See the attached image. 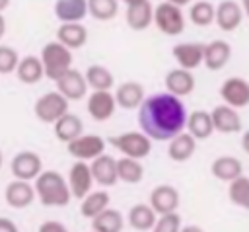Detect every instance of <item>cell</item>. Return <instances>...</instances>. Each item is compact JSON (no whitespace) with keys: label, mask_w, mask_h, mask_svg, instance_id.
Wrapping results in <instances>:
<instances>
[{"label":"cell","mask_w":249,"mask_h":232,"mask_svg":"<svg viewBox=\"0 0 249 232\" xmlns=\"http://www.w3.org/2000/svg\"><path fill=\"white\" fill-rule=\"evenodd\" d=\"M185 129L196 138V140H202V138H208L216 129H214V121H212V113L204 111V109H196L193 113L187 115V125Z\"/></svg>","instance_id":"4316f807"},{"label":"cell","mask_w":249,"mask_h":232,"mask_svg":"<svg viewBox=\"0 0 249 232\" xmlns=\"http://www.w3.org/2000/svg\"><path fill=\"white\" fill-rule=\"evenodd\" d=\"M154 23L163 35L175 37L185 29V16L179 6L165 0L154 8Z\"/></svg>","instance_id":"8992f818"},{"label":"cell","mask_w":249,"mask_h":232,"mask_svg":"<svg viewBox=\"0 0 249 232\" xmlns=\"http://www.w3.org/2000/svg\"><path fill=\"white\" fill-rule=\"evenodd\" d=\"M165 90L177 97H185V96H191L195 92V76H193V70L189 68H183V66H177L173 70H169L165 74Z\"/></svg>","instance_id":"2e32d148"},{"label":"cell","mask_w":249,"mask_h":232,"mask_svg":"<svg viewBox=\"0 0 249 232\" xmlns=\"http://www.w3.org/2000/svg\"><path fill=\"white\" fill-rule=\"evenodd\" d=\"M86 80H88V86L91 90H111L115 86V78H113V72L107 68V66H101V64H91L88 66L86 70Z\"/></svg>","instance_id":"836d02e7"},{"label":"cell","mask_w":249,"mask_h":232,"mask_svg":"<svg viewBox=\"0 0 249 232\" xmlns=\"http://www.w3.org/2000/svg\"><path fill=\"white\" fill-rule=\"evenodd\" d=\"M66 179H68L72 197L78 199V201L84 199V197L91 191V187H93V183H95L93 174H91V168H89V164L84 162V160H76V162L70 166Z\"/></svg>","instance_id":"9c48e42d"},{"label":"cell","mask_w":249,"mask_h":232,"mask_svg":"<svg viewBox=\"0 0 249 232\" xmlns=\"http://www.w3.org/2000/svg\"><path fill=\"white\" fill-rule=\"evenodd\" d=\"M210 172L216 179L220 181H233L235 177H239L243 174V164L239 158L235 156H218L212 166H210Z\"/></svg>","instance_id":"83f0119b"},{"label":"cell","mask_w":249,"mask_h":232,"mask_svg":"<svg viewBox=\"0 0 249 232\" xmlns=\"http://www.w3.org/2000/svg\"><path fill=\"white\" fill-rule=\"evenodd\" d=\"M66 152L76 158V160H84V162H91L93 158H97L99 154L105 152V138L99 135H88L82 133L78 138L66 142Z\"/></svg>","instance_id":"52a82bcc"},{"label":"cell","mask_w":249,"mask_h":232,"mask_svg":"<svg viewBox=\"0 0 249 232\" xmlns=\"http://www.w3.org/2000/svg\"><path fill=\"white\" fill-rule=\"evenodd\" d=\"M88 12L97 21H109L119 12V0H88Z\"/></svg>","instance_id":"8d00e7d4"},{"label":"cell","mask_w":249,"mask_h":232,"mask_svg":"<svg viewBox=\"0 0 249 232\" xmlns=\"http://www.w3.org/2000/svg\"><path fill=\"white\" fill-rule=\"evenodd\" d=\"M88 0H56L54 16L60 23L64 21H82L88 16Z\"/></svg>","instance_id":"f1b7e54d"},{"label":"cell","mask_w":249,"mask_h":232,"mask_svg":"<svg viewBox=\"0 0 249 232\" xmlns=\"http://www.w3.org/2000/svg\"><path fill=\"white\" fill-rule=\"evenodd\" d=\"M154 230L156 232H179L181 230V216H179V213L171 211V213L158 214Z\"/></svg>","instance_id":"f35d334b"},{"label":"cell","mask_w":249,"mask_h":232,"mask_svg":"<svg viewBox=\"0 0 249 232\" xmlns=\"http://www.w3.org/2000/svg\"><path fill=\"white\" fill-rule=\"evenodd\" d=\"M16 76L23 84H29V86L31 84H37L45 76V66H43L41 57L27 55V57L19 58V64L16 68Z\"/></svg>","instance_id":"f546056e"},{"label":"cell","mask_w":249,"mask_h":232,"mask_svg":"<svg viewBox=\"0 0 249 232\" xmlns=\"http://www.w3.org/2000/svg\"><path fill=\"white\" fill-rule=\"evenodd\" d=\"M241 148L249 154V131H245V133H243V136H241Z\"/></svg>","instance_id":"b9f144b4"},{"label":"cell","mask_w":249,"mask_h":232,"mask_svg":"<svg viewBox=\"0 0 249 232\" xmlns=\"http://www.w3.org/2000/svg\"><path fill=\"white\" fill-rule=\"evenodd\" d=\"M109 193L107 191H89L84 199H80V214L84 218H93L97 216L103 209L109 207Z\"/></svg>","instance_id":"1f68e13d"},{"label":"cell","mask_w":249,"mask_h":232,"mask_svg":"<svg viewBox=\"0 0 249 232\" xmlns=\"http://www.w3.org/2000/svg\"><path fill=\"white\" fill-rule=\"evenodd\" d=\"M167 2H171V4H175V6H179V8H183V6L191 4L193 0H167Z\"/></svg>","instance_id":"ee69618b"},{"label":"cell","mask_w":249,"mask_h":232,"mask_svg":"<svg viewBox=\"0 0 249 232\" xmlns=\"http://www.w3.org/2000/svg\"><path fill=\"white\" fill-rule=\"evenodd\" d=\"M10 2H12V0H0V12H4V10L10 6Z\"/></svg>","instance_id":"bcb514c9"},{"label":"cell","mask_w":249,"mask_h":232,"mask_svg":"<svg viewBox=\"0 0 249 232\" xmlns=\"http://www.w3.org/2000/svg\"><path fill=\"white\" fill-rule=\"evenodd\" d=\"M88 80L86 74H82L76 68H70L56 80V90L68 99V101H80L88 94Z\"/></svg>","instance_id":"7c38bea8"},{"label":"cell","mask_w":249,"mask_h":232,"mask_svg":"<svg viewBox=\"0 0 249 232\" xmlns=\"http://www.w3.org/2000/svg\"><path fill=\"white\" fill-rule=\"evenodd\" d=\"M4 33H6V18H4L2 12H0V39L4 37Z\"/></svg>","instance_id":"7bdbcfd3"},{"label":"cell","mask_w":249,"mask_h":232,"mask_svg":"<svg viewBox=\"0 0 249 232\" xmlns=\"http://www.w3.org/2000/svg\"><path fill=\"white\" fill-rule=\"evenodd\" d=\"M150 205L158 214L177 211V207H179V191L169 183L156 185L152 189V193H150Z\"/></svg>","instance_id":"ffe728a7"},{"label":"cell","mask_w":249,"mask_h":232,"mask_svg":"<svg viewBox=\"0 0 249 232\" xmlns=\"http://www.w3.org/2000/svg\"><path fill=\"white\" fill-rule=\"evenodd\" d=\"M109 142L123 154V156H130L136 160L146 158L152 152V138L144 133V131H128V133H121L109 138Z\"/></svg>","instance_id":"277c9868"},{"label":"cell","mask_w":249,"mask_h":232,"mask_svg":"<svg viewBox=\"0 0 249 232\" xmlns=\"http://www.w3.org/2000/svg\"><path fill=\"white\" fill-rule=\"evenodd\" d=\"M56 39L74 51L88 43V29L82 25V21H64L56 29Z\"/></svg>","instance_id":"cb8c5ba5"},{"label":"cell","mask_w":249,"mask_h":232,"mask_svg":"<svg viewBox=\"0 0 249 232\" xmlns=\"http://www.w3.org/2000/svg\"><path fill=\"white\" fill-rule=\"evenodd\" d=\"M35 185H31V181L27 179L14 177V181H10L4 189V201L12 209H25L35 201Z\"/></svg>","instance_id":"4fadbf2b"},{"label":"cell","mask_w":249,"mask_h":232,"mask_svg":"<svg viewBox=\"0 0 249 232\" xmlns=\"http://www.w3.org/2000/svg\"><path fill=\"white\" fill-rule=\"evenodd\" d=\"M0 232H18V226L12 218L8 216H0Z\"/></svg>","instance_id":"60d3db41"},{"label":"cell","mask_w":249,"mask_h":232,"mask_svg":"<svg viewBox=\"0 0 249 232\" xmlns=\"http://www.w3.org/2000/svg\"><path fill=\"white\" fill-rule=\"evenodd\" d=\"M173 58L179 66L195 70L200 64H204V43H196V41H185V43H177L173 45Z\"/></svg>","instance_id":"5bb4252c"},{"label":"cell","mask_w":249,"mask_h":232,"mask_svg":"<svg viewBox=\"0 0 249 232\" xmlns=\"http://www.w3.org/2000/svg\"><path fill=\"white\" fill-rule=\"evenodd\" d=\"M243 16L245 14H243V8H241L239 2H235V0H222L216 6V19H214V23L222 31L230 33V31H235L241 25Z\"/></svg>","instance_id":"9a60e30c"},{"label":"cell","mask_w":249,"mask_h":232,"mask_svg":"<svg viewBox=\"0 0 249 232\" xmlns=\"http://www.w3.org/2000/svg\"><path fill=\"white\" fill-rule=\"evenodd\" d=\"M19 64V55L10 45H0V74H12L16 72Z\"/></svg>","instance_id":"74e56055"},{"label":"cell","mask_w":249,"mask_h":232,"mask_svg":"<svg viewBox=\"0 0 249 232\" xmlns=\"http://www.w3.org/2000/svg\"><path fill=\"white\" fill-rule=\"evenodd\" d=\"M189 19L195 25H198V27H206V25L214 23V19H216V8L210 2H206V0L195 2L189 8Z\"/></svg>","instance_id":"d590c367"},{"label":"cell","mask_w":249,"mask_h":232,"mask_svg":"<svg viewBox=\"0 0 249 232\" xmlns=\"http://www.w3.org/2000/svg\"><path fill=\"white\" fill-rule=\"evenodd\" d=\"M10 170H12V175L18 177V179H35L41 172H43V160L37 152L33 150H19L12 162H10Z\"/></svg>","instance_id":"ba28073f"},{"label":"cell","mask_w":249,"mask_h":232,"mask_svg":"<svg viewBox=\"0 0 249 232\" xmlns=\"http://www.w3.org/2000/svg\"><path fill=\"white\" fill-rule=\"evenodd\" d=\"M2 164H4V156H2V150H0V168H2Z\"/></svg>","instance_id":"c3c4849f"},{"label":"cell","mask_w":249,"mask_h":232,"mask_svg":"<svg viewBox=\"0 0 249 232\" xmlns=\"http://www.w3.org/2000/svg\"><path fill=\"white\" fill-rule=\"evenodd\" d=\"M115 99H117V105L123 107V109H138L142 105V101L146 99V90L140 82H134V80H126L123 84L117 86V92H115Z\"/></svg>","instance_id":"d6986e66"},{"label":"cell","mask_w":249,"mask_h":232,"mask_svg":"<svg viewBox=\"0 0 249 232\" xmlns=\"http://www.w3.org/2000/svg\"><path fill=\"white\" fill-rule=\"evenodd\" d=\"M68 103L70 101L58 90L47 92L33 103V113H35L37 121H41L45 125H53L56 119H60L68 111Z\"/></svg>","instance_id":"5b68a950"},{"label":"cell","mask_w":249,"mask_h":232,"mask_svg":"<svg viewBox=\"0 0 249 232\" xmlns=\"http://www.w3.org/2000/svg\"><path fill=\"white\" fill-rule=\"evenodd\" d=\"M119 2H123V4H126V6H130V4H136V2H142V0H119Z\"/></svg>","instance_id":"7dc6e473"},{"label":"cell","mask_w":249,"mask_h":232,"mask_svg":"<svg viewBox=\"0 0 249 232\" xmlns=\"http://www.w3.org/2000/svg\"><path fill=\"white\" fill-rule=\"evenodd\" d=\"M39 232H66V226L60 220H45L39 226Z\"/></svg>","instance_id":"ab89813d"},{"label":"cell","mask_w":249,"mask_h":232,"mask_svg":"<svg viewBox=\"0 0 249 232\" xmlns=\"http://www.w3.org/2000/svg\"><path fill=\"white\" fill-rule=\"evenodd\" d=\"M117 109V99L115 94H111V90H91V94L88 96V113L93 121H107L113 117Z\"/></svg>","instance_id":"30bf717a"},{"label":"cell","mask_w":249,"mask_h":232,"mask_svg":"<svg viewBox=\"0 0 249 232\" xmlns=\"http://www.w3.org/2000/svg\"><path fill=\"white\" fill-rule=\"evenodd\" d=\"M212 121H214V129L222 135L241 133V115L237 113V107H231L228 103L216 105L212 109Z\"/></svg>","instance_id":"e0dca14e"},{"label":"cell","mask_w":249,"mask_h":232,"mask_svg":"<svg viewBox=\"0 0 249 232\" xmlns=\"http://www.w3.org/2000/svg\"><path fill=\"white\" fill-rule=\"evenodd\" d=\"M41 60L45 66V76L56 82L64 72L72 68L74 57H72V49H68L58 39H53L41 49Z\"/></svg>","instance_id":"3957f363"},{"label":"cell","mask_w":249,"mask_h":232,"mask_svg":"<svg viewBox=\"0 0 249 232\" xmlns=\"http://www.w3.org/2000/svg\"><path fill=\"white\" fill-rule=\"evenodd\" d=\"M126 25L132 31H144L146 27H150L154 23V6L150 4V0H142L136 4L126 6Z\"/></svg>","instance_id":"7402d4cb"},{"label":"cell","mask_w":249,"mask_h":232,"mask_svg":"<svg viewBox=\"0 0 249 232\" xmlns=\"http://www.w3.org/2000/svg\"><path fill=\"white\" fill-rule=\"evenodd\" d=\"M117 175L119 181L124 183H140L144 177V166L140 164V160L130 158V156H123L117 160Z\"/></svg>","instance_id":"d6a6232c"},{"label":"cell","mask_w":249,"mask_h":232,"mask_svg":"<svg viewBox=\"0 0 249 232\" xmlns=\"http://www.w3.org/2000/svg\"><path fill=\"white\" fill-rule=\"evenodd\" d=\"M158 220V213L152 209V205L146 203H136L134 207H130L128 211V226L138 230V232H146V230H154Z\"/></svg>","instance_id":"484cf974"},{"label":"cell","mask_w":249,"mask_h":232,"mask_svg":"<svg viewBox=\"0 0 249 232\" xmlns=\"http://www.w3.org/2000/svg\"><path fill=\"white\" fill-rule=\"evenodd\" d=\"M167 142V156L173 162H187L196 150V138L189 131H181Z\"/></svg>","instance_id":"603a6c76"},{"label":"cell","mask_w":249,"mask_h":232,"mask_svg":"<svg viewBox=\"0 0 249 232\" xmlns=\"http://www.w3.org/2000/svg\"><path fill=\"white\" fill-rule=\"evenodd\" d=\"M241 8H243V14H245L247 19H249V0H241Z\"/></svg>","instance_id":"f6af8a7d"},{"label":"cell","mask_w":249,"mask_h":232,"mask_svg":"<svg viewBox=\"0 0 249 232\" xmlns=\"http://www.w3.org/2000/svg\"><path fill=\"white\" fill-rule=\"evenodd\" d=\"M228 197L235 207H241L245 211H249V177L247 175H239L233 181H230L228 187Z\"/></svg>","instance_id":"e575fe53"},{"label":"cell","mask_w":249,"mask_h":232,"mask_svg":"<svg viewBox=\"0 0 249 232\" xmlns=\"http://www.w3.org/2000/svg\"><path fill=\"white\" fill-rule=\"evenodd\" d=\"M53 131H54V136L60 140V142H70L74 138H78L82 133H84V123L82 119L76 115V113H64L60 119H56L53 123Z\"/></svg>","instance_id":"d4e9b609"},{"label":"cell","mask_w":249,"mask_h":232,"mask_svg":"<svg viewBox=\"0 0 249 232\" xmlns=\"http://www.w3.org/2000/svg\"><path fill=\"white\" fill-rule=\"evenodd\" d=\"M91 168V174H93V179L97 185L101 187H113L117 181H119V175H117V160L109 154H99L97 158L91 160L89 164Z\"/></svg>","instance_id":"ac0fdd59"},{"label":"cell","mask_w":249,"mask_h":232,"mask_svg":"<svg viewBox=\"0 0 249 232\" xmlns=\"http://www.w3.org/2000/svg\"><path fill=\"white\" fill-rule=\"evenodd\" d=\"M231 58V45L224 39H214L204 45V66L208 70H222Z\"/></svg>","instance_id":"44dd1931"},{"label":"cell","mask_w":249,"mask_h":232,"mask_svg":"<svg viewBox=\"0 0 249 232\" xmlns=\"http://www.w3.org/2000/svg\"><path fill=\"white\" fill-rule=\"evenodd\" d=\"M138 125L152 140H169L187 125L185 103L169 92L152 94L138 107Z\"/></svg>","instance_id":"6da1fadb"},{"label":"cell","mask_w":249,"mask_h":232,"mask_svg":"<svg viewBox=\"0 0 249 232\" xmlns=\"http://www.w3.org/2000/svg\"><path fill=\"white\" fill-rule=\"evenodd\" d=\"M33 181L35 193L45 207H66L70 203L72 191L68 179L62 174L54 170H43Z\"/></svg>","instance_id":"7a4b0ae2"},{"label":"cell","mask_w":249,"mask_h":232,"mask_svg":"<svg viewBox=\"0 0 249 232\" xmlns=\"http://www.w3.org/2000/svg\"><path fill=\"white\" fill-rule=\"evenodd\" d=\"M91 228L95 232H121L124 228V218L119 211L107 207L91 218Z\"/></svg>","instance_id":"4dcf8cb0"},{"label":"cell","mask_w":249,"mask_h":232,"mask_svg":"<svg viewBox=\"0 0 249 232\" xmlns=\"http://www.w3.org/2000/svg\"><path fill=\"white\" fill-rule=\"evenodd\" d=\"M220 97L224 103L231 107H247L249 105V82L241 76H231L222 82L220 86Z\"/></svg>","instance_id":"8fae6325"}]
</instances>
